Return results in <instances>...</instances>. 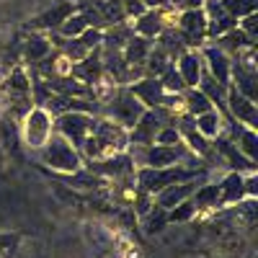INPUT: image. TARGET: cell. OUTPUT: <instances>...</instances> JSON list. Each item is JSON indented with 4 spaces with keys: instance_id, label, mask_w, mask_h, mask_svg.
<instances>
[{
    "instance_id": "cell-12",
    "label": "cell",
    "mask_w": 258,
    "mask_h": 258,
    "mask_svg": "<svg viewBox=\"0 0 258 258\" xmlns=\"http://www.w3.org/2000/svg\"><path fill=\"white\" fill-rule=\"evenodd\" d=\"M75 11H78L75 0H62V3L52 6L49 11L39 13L36 18H31V21H29V29H31V31H47V34H52V31H57Z\"/></svg>"
},
{
    "instance_id": "cell-25",
    "label": "cell",
    "mask_w": 258,
    "mask_h": 258,
    "mask_svg": "<svg viewBox=\"0 0 258 258\" xmlns=\"http://www.w3.org/2000/svg\"><path fill=\"white\" fill-rule=\"evenodd\" d=\"M150 49H153V41L150 39H145V36H132L126 41V47L121 49V57L129 62V64H145V59H147V54H150Z\"/></svg>"
},
{
    "instance_id": "cell-26",
    "label": "cell",
    "mask_w": 258,
    "mask_h": 258,
    "mask_svg": "<svg viewBox=\"0 0 258 258\" xmlns=\"http://www.w3.org/2000/svg\"><path fill=\"white\" fill-rule=\"evenodd\" d=\"M170 64H173V59H170V54L163 49V47H158V44H153V49H150V54H147V59H145V75L147 78H160Z\"/></svg>"
},
{
    "instance_id": "cell-13",
    "label": "cell",
    "mask_w": 258,
    "mask_h": 258,
    "mask_svg": "<svg viewBox=\"0 0 258 258\" xmlns=\"http://www.w3.org/2000/svg\"><path fill=\"white\" fill-rule=\"evenodd\" d=\"M207 178H209V173H204V176H199V178H188V181L173 183V186H165L163 191H158V194H155V204H158V207H163L165 212H168V209H173L176 204H181V202L191 199V194L197 191Z\"/></svg>"
},
{
    "instance_id": "cell-2",
    "label": "cell",
    "mask_w": 258,
    "mask_h": 258,
    "mask_svg": "<svg viewBox=\"0 0 258 258\" xmlns=\"http://www.w3.org/2000/svg\"><path fill=\"white\" fill-rule=\"evenodd\" d=\"M126 153L132 155L137 168H168V165H178V163L207 165L183 142L178 145H129Z\"/></svg>"
},
{
    "instance_id": "cell-23",
    "label": "cell",
    "mask_w": 258,
    "mask_h": 258,
    "mask_svg": "<svg viewBox=\"0 0 258 258\" xmlns=\"http://www.w3.org/2000/svg\"><path fill=\"white\" fill-rule=\"evenodd\" d=\"M230 88H235L238 93H243L245 98L255 101V73L250 70H243L240 64L232 62V70H230Z\"/></svg>"
},
{
    "instance_id": "cell-17",
    "label": "cell",
    "mask_w": 258,
    "mask_h": 258,
    "mask_svg": "<svg viewBox=\"0 0 258 258\" xmlns=\"http://www.w3.org/2000/svg\"><path fill=\"white\" fill-rule=\"evenodd\" d=\"M70 75L85 85H93L101 75H103V54H101V47H96L93 52H88V57L80 59L73 64V70Z\"/></svg>"
},
{
    "instance_id": "cell-27",
    "label": "cell",
    "mask_w": 258,
    "mask_h": 258,
    "mask_svg": "<svg viewBox=\"0 0 258 258\" xmlns=\"http://www.w3.org/2000/svg\"><path fill=\"white\" fill-rule=\"evenodd\" d=\"M181 96H183V109H186V114H188V116H199V114H204V111L214 109L212 101H209L199 88H186Z\"/></svg>"
},
{
    "instance_id": "cell-19",
    "label": "cell",
    "mask_w": 258,
    "mask_h": 258,
    "mask_svg": "<svg viewBox=\"0 0 258 258\" xmlns=\"http://www.w3.org/2000/svg\"><path fill=\"white\" fill-rule=\"evenodd\" d=\"M129 24H132V29H135V34H137V36H145V39H150V41H153V39H158V36L163 34V29H165L160 8L145 11L140 18L129 21Z\"/></svg>"
},
{
    "instance_id": "cell-22",
    "label": "cell",
    "mask_w": 258,
    "mask_h": 258,
    "mask_svg": "<svg viewBox=\"0 0 258 258\" xmlns=\"http://www.w3.org/2000/svg\"><path fill=\"white\" fill-rule=\"evenodd\" d=\"M194 124H197V129H199L207 140H214V137H220V135L225 132L227 119H225L217 109H209V111H204V114H199V116H194Z\"/></svg>"
},
{
    "instance_id": "cell-35",
    "label": "cell",
    "mask_w": 258,
    "mask_h": 258,
    "mask_svg": "<svg viewBox=\"0 0 258 258\" xmlns=\"http://www.w3.org/2000/svg\"><path fill=\"white\" fill-rule=\"evenodd\" d=\"M121 6H124L126 21H135V18H140L147 11V6L142 3V0H121Z\"/></svg>"
},
{
    "instance_id": "cell-8",
    "label": "cell",
    "mask_w": 258,
    "mask_h": 258,
    "mask_svg": "<svg viewBox=\"0 0 258 258\" xmlns=\"http://www.w3.org/2000/svg\"><path fill=\"white\" fill-rule=\"evenodd\" d=\"M96 116L93 114H83V111H70V114H59L54 116V132L62 135L73 147H83L85 137H88L91 126H93Z\"/></svg>"
},
{
    "instance_id": "cell-32",
    "label": "cell",
    "mask_w": 258,
    "mask_h": 258,
    "mask_svg": "<svg viewBox=\"0 0 258 258\" xmlns=\"http://www.w3.org/2000/svg\"><path fill=\"white\" fill-rule=\"evenodd\" d=\"M194 217H197V209H194L191 199L176 204L173 209H168V225H173V222H188V220H194Z\"/></svg>"
},
{
    "instance_id": "cell-31",
    "label": "cell",
    "mask_w": 258,
    "mask_h": 258,
    "mask_svg": "<svg viewBox=\"0 0 258 258\" xmlns=\"http://www.w3.org/2000/svg\"><path fill=\"white\" fill-rule=\"evenodd\" d=\"M160 83H163V88H165L168 93H183V91H186V83H183V78L178 75L176 64H170V68L160 75Z\"/></svg>"
},
{
    "instance_id": "cell-18",
    "label": "cell",
    "mask_w": 258,
    "mask_h": 258,
    "mask_svg": "<svg viewBox=\"0 0 258 258\" xmlns=\"http://www.w3.org/2000/svg\"><path fill=\"white\" fill-rule=\"evenodd\" d=\"M47 54H52V41L41 31H31L24 41H21V57L29 68H34L36 62H41Z\"/></svg>"
},
{
    "instance_id": "cell-5",
    "label": "cell",
    "mask_w": 258,
    "mask_h": 258,
    "mask_svg": "<svg viewBox=\"0 0 258 258\" xmlns=\"http://www.w3.org/2000/svg\"><path fill=\"white\" fill-rule=\"evenodd\" d=\"M54 132V116L44 106H31L21 119V142L29 150H39Z\"/></svg>"
},
{
    "instance_id": "cell-10",
    "label": "cell",
    "mask_w": 258,
    "mask_h": 258,
    "mask_svg": "<svg viewBox=\"0 0 258 258\" xmlns=\"http://www.w3.org/2000/svg\"><path fill=\"white\" fill-rule=\"evenodd\" d=\"M212 147H214V153L220 155L222 165H230V170H238V173H253V170H255V160L245 158L230 137H225V135L214 137Z\"/></svg>"
},
{
    "instance_id": "cell-7",
    "label": "cell",
    "mask_w": 258,
    "mask_h": 258,
    "mask_svg": "<svg viewBox=\"0 0 258 258\" xmlns=\"http://www.w3.org/2000/svg\"><path fill=\"white\" fill-rule=\"evenodd\" d=\"M173 29L181 36L186 49H199V47L207 44V16H204L202 8H197V11H181Z\"/></svg>"
},
{
    "instance_id": "cell-14",
    "label": "cell",
    "mask_w": 258,
    "mask_h": 258,
    "mask_svg": "<svg viewBox=\"0 0 258 258\" xmlns=\"http://www.w3.org/2000/svg\"><path fill=\"white\" fill-rule=\"evenodd\" d=\"M227 114L232 121H238L243 126L255 129L258 126V109H255V101L245 98L243 93H238L235 88H227Z\"/></svg>"
},
{
    "instance_id": "cell-15",
    "label": "cell",
    "mask_w": 258,
    "mask_h": 258,
    "mask_svg": "<svg viewBox=\"0 0 258 258\" xmlns=\"http://www.w3.org/2000/svg\"><path fill=\"white\" fill-rule=\"evenodd\" d=\"M160 126H163V119L155 111L145 109V114L135 121L132 129H129V145H153L155 135L160 132Z\"/></svg>"
},
{
    "instance_id": "cell-6",
    "label": "cell",
    "mask_w": 258,
    "mask_h": 258,
    "mask_svg": "<svg viewBox=\"0 0 258 258\" xmlns=\"http://www.w3.org/2000/svg\"><path fill=\"white\" fill-rule=\"evenodd\" d=\"M101 114H103L106 119L121 124L124 129H132L135 121L145 114V106H142L132 93H129L126 85H119V91L114 93V98H111L109 103L101 106Z\"/></svg>"
},
{
    "instance_id": "cell-24",
    "label": "cell",
    "mask_w": 258,
    "mask_h": 258,
    "mask_svg": "<svg viewBox=\"0 0 258 258\" xmlns=\"http://www.w3.org/2000/svg\"><path fill=\"white\" fill-rule=\"evenodd\" d=\"M212 44H217L222 52H227L230 57H235V54H238L240 49H245V47H250V44H255V41H250L238 26H235V29H230L227 34H222V36H217V39H214L212 41Z\"/></svg>"
},
{
    "instance_id": "cell-29",
    "label": "cell",
    "mask_w": 258,
    "mask_h": 258,
    "mask_svg": "<svg viewBox=\"0 0 258 258\" xmlns=\"http://www.w3.org/2000/svg\"><path fill=\"white\" fill-rule=\"evenodd\" d=\"M142 225H145V232L147 235H155V232H163L165 225H168V212L158 204H153V209H150L145 217H140Z\"/></svg>"
},
{
    "instance_id": "cell-9",
    "label": "cell",
    "mask_w": 258,
    "mask_h": 258,
    "mask_svg": "<svg viewBox=\"0 0 258 258\" xmlns=\"http://www.w3.org/2000/svg\"><path fill=\"white\" fill-rule=\"evenodd\" d=\"M91 173L106 178V181H119V178H129V176H135V160L129 153H119V155H111V158H103V160H93L88 165Z\"/></svg>"
},
{
    "instance_id": "cell-1",
    "label": "cell",
    "mask_w": 258,
    "mask_h": 258,
    "mask_svg": "<svg viewBox=\"0 0 258 258\" xmlns=\"http://www.w3.org/2000/svg\"><path fill=\"white\" fill-rule=\"evenodd\" d=\"M126 147H129V129L101 116L93 121L88 137H85V142L80 147V155L93 163V160H103V158L126 153Z\"/></svg>"
},
{
    "instance_id": "cell-21",
    "label": "cell",
    "mask_w": 258,
    "mask_h": 258,
    "mask_svg": "<svg viewBox=\"0 0 258 258\" xmlns=\"http://www.w3.org/2000/svg\"><path fill=\"white\" fill-rule=\"evenodd\" d=\"M132 36H135V29H132L129 21H121V24H114V26H106L103 29L101 49H106V52H121Z\"/></svg>"
},
{
    "instance_id": "cell-33",
    "label": "cell",
    "mask_w": 258,
    "mask_h": 258,
    "mask_svg": "<svg viewBox=\"0 0 258 258\" xmlns=\"http://www.w3.org/2000/svg\"><path fill=\"white\" fill-rule=\"evenodd\" d=\"M238 29H240L250 41H255V34H258V16H255V13H248V16L238 18Z\"/></svg>"
},
{
    "instance_id": "cell-37",
    "label": "cell",
    "mask_w": 258,
    "mask_h": 258,
    "mask_svg": "<svg viewBox=\"0 0 258 258\" xmlns=\"http://www.w3.org/2000/svg\"><path fill=\"white\" fill-rule=\"evenodd\" d=\"M142 3L147 6V11H153V8H165L168 0H142Z\"/></svg>"
},
{
    "instance_id": "cell-11",
    "label": "cell",
    "mask_w": 258,
    "mask_h": 258,
    "mask_svg": "<svg viewBox=\"0 0 258 258\" xmlns=\"http://www.w3.org/2000/svg\"><path fill=\"white\" fill-rule=\"evenodd\" d=\"M199 54L204 59V70L222 85L230 88V70H232V57L222 52L217 44H204L199 47Z\"/></svg>"
},
{
    "instance_id": "cell-36",
    "label": "cell",
    "mask_w": 258,
    "mask_h": 258,
    "mask_svg": "<svg viewBox=\"0 0 258 258\" xmlns=\"http://www.w3.org/2000/svg\"><path fill=\"white\" fill-rule=\"evenodd\" d=\"M202 3L204 0H168V6L173 8V11H197V8H202Z\"/></svg>"
},
{
    "instance_id": "cell-28",
    "label": "cell",
    "mask_w": 258,
    "mask_h": 258,
    "mask_svg": "<svg viewBox=\"0 0 258 258\" xmlns=\"http://www.w3.org/2000/svg\"><path fill=\"white\" fill-rule=\"evenodd\" d=\"M88 26H91V24H88V18H85V13H83V11H75V13L57 29V34L64 36V39H75V36H80Z\"/></svg>"
},
{
    "instance_id": "cell-3",
    "label": "cell",
    "mask_w": 258,
    "mask_h": 258,
    "mask_svg": "<svg viewBox=\"0 0 258 258\" xmlns=\"http://www.w3.org/2000/svg\"><path fill=\"white\" fill-rule=\"evenodd\" d=\"M204 173H212L209 168L204 165H168V168H137L135 170V183L137 188L147 191V194H155L163 191L165 186H173L188 178H199Z\"/></svg>"
},
{
    "instance_id": "cell-4",
    "label": "cell",
    "mask_w": 258,
    "mask_h": 258,
    "mask_svg": "<svg viewBox=\"0 0 258 258\" xmlns=\"http://www.w3.org/2000/svg\"><path fill=\"white\" fill-rule=\"evenodd\" d=\"M39 163L49 165L54 173H62V176H70V173H78V170L83 168V155L80 150L73 147L68 140H64L62 135L52 132V137L41 145L39 150H34Z\"/></svg>"
},
{
    "instance_id": "cell-16",
    "label": "cell",
    "mask_w": 258,
    "mask_h": 258,
    "mask_svg": "<svg viewBox=\"0 0 258 258\" xmlns=\"http://www.w3.org/2000/svg\"><path fill=\"white\" fill-rule=\"evenodd\" d=\"M173 64H176L178 75L183 78L186 88H197L199 78H202V73H204V59H202L199 49H183V52L176 57Z\"/></svg>"
},
{
    "instance_id": "cell-34",
    "label": "cell",
    "mask_w": 258,
    "mask_h": 258,
    "mask_svg": "<svg viewBox=\"0 0 258 258\" xmlns=\"http://www.w3.org/2000/svg\"><path fill=\"white\" fill-rule=\"evenodd\" d=\"M18 240H21V235H16V232H13V235H11V232L0 235V258H13Z\"/></svg>"
},
{
    "instance_id": "cell-20",
    "label": "cell",
    "mask_w": 258,
    "mask_h": 258,
    "mask_svg": "<svg viewBox=\"0 0 258 258\" xmlns=\"http://www.w3.org/2000/svg\"><path fill=\"white\" fill-rule=\"evenodd\" d=\"M245 173H238V170H230V173L220 181V207L225 204H238L245 197V183H243Z\"/></svg>"
},
{
    "instance_id": "cell-30",
    "label": "cell",
    "mask_w": 258,
    "mask_h": 258,
    "mask_svg": "<svg viewBox=\"0 0 258 258\" xmlns=\"http://www.w3.org/2000/svg\"><path fill=\"white\" fill-rule=\"evenodd\" d=\"M220 3L232 18H243L248 13H255L258 0H220Z\"/></svg>"
}]
</instances>
